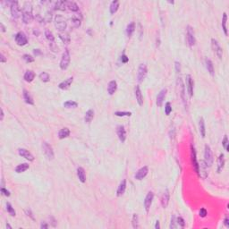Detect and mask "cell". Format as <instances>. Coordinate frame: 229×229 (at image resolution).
Wrapping results in <instances>:
<instances>
[{
    "label": "cell",
    "instance_id": "obj_27",
    "mask_svg": "<svg viewBox=\"0 0 229 229\" xmlns=\"http://www.w3.org/2000/svg\"><path fill=\"white\" fill-rule=\"evenodd\" d=\"M35 76H36V74H35V73H34L33 71H32V70H28V71L25 72L23 78H24V80H25L27 82H32V81L34 80Z\"/></svg>",
    "mask_w": 229,
    "mask_h": 229
},
{
    "label": "cell",
    "instance_id": "obj_6",
    "mask_svg": "<svg viewBox=\"0 0 229 229\" xmlns=\"http://www.w3.org/2000/svg\"><path fill=\"white\" fill-rule=\"evenodd\" d=\"M42 150H43V152H44L46 157H47L48 160L54 159V157H55L54 150H53L52 147L48 144V142L44 141V142L42 143Z\"/></svg>",
    "mask_w": 229,
    "mask_h": 229
},
{
    "label": "cell",
    "instance_id": "obj_49",
    "mask_svg": "<svg viewBox=\"0 0 229 229\" xmlns=\"http://www.w3.org/2000/svg\"><path fill=\"white\" fill-rule=\"evenodd\" d=\"M172 112V106L170 102H166V106H165V113L166 116H169V114Z\"/></svg>",
    "mask_w": 229,
    "mask_h": 229
},
{
    "label": "cell",
    "instance_id": "obj_54",
    "mask_svg": "<svg viewBox=\"0 0 229 229\" xmlns=\"http://www.w3.org/2000/svg\"><path fill=\"white\" fill-rule=\"evenodd\" d=\"M1 192L5 195V196H6V197H9L11 194H10V192L9 191H7L6 188H1Z\"/></svg>",
    "mask_w": 229,
    "mask_h": 229
},
{
    "label": "cell",
    "instance_id": "obj_19",
    "mask_svg": "<svg viewBox=\"0 0 229 229\" xmlns=\"http://www.w3.org/2000/svg\"><path fill=\"white\" fill-rule=\"evenodd\" d=\"M166 92H167V90L166 88H164V89H162L160 91L159 95H157V107H162V104H163L164 100H165Z\"/></svg>",
    "mask_w": 229,
    "mask_h": 229
},
{
    "label": "cell",
    "instance_id": "obj_14",
    "mask_svg": "<svg viewBox=\"0 0 229 229\" xmlns=\"http://www.w3.org/2000/svg\"><path fill=\"white\" fill-rule=\"evenodd\" d=\"M191 160H192V167L194 168V171L196 172V174L198 175V161H197V157H196L195 148H194V146L192 144L191 145Z\"/></svg>",
    "mask_w": 229,
    "mask_h": 229
},
{
    "label": "cell",
    "instance_id": "obj_50",
    "mask_svg": "<svg viewBox=\"0 0 229 229\" xmlns=\"http://www.w3.org/2000/svg\"><path fill=\"white\" fill-rule=\"evenodd\" d=\"M176 218L175 216L172 217L171 218V223H170V229H176L177 227V225H176Z\"/></svg>",
    "mask_w": 229,
    "mask_h": 229
},
{
    "label": "cell",
    "instance_id": "obj_24",
    "mask_svg": "<svg viewBox=\"0 0 229 229\" xmlns=\"http://www.w3.org/2000/svg\"><path fill=\"white\" fill-rule=\"evenodd\" d=\"M117 81L113 80V81H110L108 85H107V93L109 95H113L114 94V92L117 91Z\"/></svg>",
    "mask_w": 229,
    "mask_h": 229
},
{
    "label": "cell",
    "instance_id": "obj_48",
    "mask_svg": "<svg viewBox=\"0 0 229 229\" xmlns=\"http://www.w3.org/2000/svg\"><path fill=\"white\" fill-rule=\"evenodd\" d=\"M228 144H229V142H228V138H227V135H225L224 136V139L222 140V145L224 147V149L228 151Z\"/></svg>",
    "mask_w": 229,
    "mask_h": 229
},
{
    "label": "cell",
    "instance_id": "obj_8",
    "mask_svg": "<svg viewBox=\"0 0 229 229\" xmlns=\"http://www.w3.org/2000/svg\"><path fill=\"white\" fill-rule=\"evenodd\" d=\"M204 161L208 165V166H211L213 164V154L210 147L209 145H205L204 149Z\"/></svg>",
    "mask_w": 229,
    "mask_h": 229
},
{
    "label": "cell",
    "instance_id": "obj_55",
    "mask_svg": "<svg viewBox=\"0 0 229 229\" xmlns=\"http://www.w3.org/2000/svg\"><path fill=\"white\" fill-rule=\"evenodd\" d=\"M0 62H1V63H6V56L4 55L3 53H1V55H0Z\"/></svg>",
    "mask_w": 229,
    "mask_h": 229
},
{
    "label": "cell",
    "instance_id": "obj_37",
    "mask_svg": "<svg viewBox=\"0 0 229 229\" xmlns=\"http://www.w3.org/2000/svg\"><path fill=\"white\" fill-rule=\"evenodd\" d=\"M118 8H119V2L117 1V0H114V1H112L111 4H110V7H109V9H110V13H111V14H114V13L117 12Z\"/></svg>",
    "mask_w": 229,
    "mask_h": 229
},
{
    "label": "cell",
    "instance_id": "obj_57",
    "mask_svg": "<svg viewBox=\"0 0 229 229\" xmlns=\"http://www.w3.org/2000/svg\"><path fill=\"white\" fill-rule=\"evenodd\" d=\"M25 212H26V214H27V216H30V217L32 218V219L34 220V217L32 216V211H31L30 209H26Z\"/></svg>",
    "mask_w": 229,
    "mask_h": 229
},
{
    "label": "cell",
    "instance_id": "obj_36",
    "mask_svg": "<svg viewBox=\"0 0 229 229\" xmlns=\"http://www.w3.org/2000/svg\"><path fill=\"white\" fill-rule=\"evenodd\" d=\"M29 167H30L29 164H27V163H22V164L18 165V166L15 167V172H16V173H18V174L23 173V172H25L26 170L29 169Z\"/></svg>",
    "mask_w": 229,
    "mask_h": 229
},
{
    "label": "cell",
    "instance_id": "obj_3",
    "mask_svg": "<svg viewBox=\"0 0 229 229\" xmlns=\"http://www.w3.org/2000/svg\"><path fill=\"white\" fill-rule=\"evenodd\" d=\"M70 61H71V55H70V52L69 50L66 48L64 53L62 54V57H61V60H60V69L65 71L68 68L69 65H70Z\"/></svg>",
    "mask_w": 229,
    "mask_h": 229
},
{
    "label": "cell",
    "instance_id": "obj_29",
    "mask_svg": "<svg viewBox=\"0 0 229 229\" xmlns=\"http://www.w3.org/2000/svg\"><path fill=\"white\" fill-rule=\"evenodd\" d=\"M199 133H200V135H202V137L205 138V135H206L205 122H204V119L202 117H200L199 122Z\"/></svg>",
    "mask_w": 229,
    "mask_h": 229
},
{
    "label": "cell",
    "instance_id": "obj_11",
    "mask_svg": "<svg viewBox=\"0 0 229 229\" xmlns=\"http://www.w3.org/2000/svg\"><path fill=\"white\" fill-rule=\"evenodd\" d=\"M14 39H15V42H16V44L18 46H25L28 43L27 37H26V35L22 32H18L15 35V37H14Z\"/></svg>",
    "mask_w": 229,
    "mask_h": 229
},
{
    "label": "cell",
    "instance_id": "obj_52",
    "mask_svg": "<svg viewBox=\"0 0 229 229\" xmlns=\"http://www.w3.org/2000/svg\"><path fill=\"white\" fill-rule=\"evenodd\" d=\"M176 223H177V225H179L181 227H184V225H185V222H184L183 218H181V217H178V218H176Z\"/></svg>",
    "mask_w": 229,
    "mask_h": 229
},
{
    "label": "cell",
    "instance_id": "obj_62",
    "mask_svg": "<svg viewBox=\"0 0 229 229\" xmlns=\"http://www.w3.org/2000/svg\"><path fill=\"white\" fill-rule=\"evenodd\" d=\"M155 228H156V229H159V228H160V225H159V220H157V221H156Z\"/></svg>",
    "mask_w": 229,
    "mask_h": 229
},
{
    "label": "cell",
    "instance_id": "obj_51",
    "mask_svg": "<svg viewBox=\"0 0 229 229\" xmlns=\"http://www.w3.org/2000/svg\"><path fill=\"white\" fill-rule=\"evenodd\" d=\"M199 217L200 218H205L207 215H208V211L206 209L202 208V209H200L199 211Z\"/></svg>",
    "mask_w": 229,
    "mask_h": 229
},
{
    "label": "cell",
    "instance_id": "obj_25",
    "mask_svg": "<svg viewBox=\"0 0 229 229\" xmlns=\"http://www.w3.org/2000/svg\"><path fill=\"white\" fill-rule=\"evenodd\" d=\"M125 190H126V180L124 179V180L120 183V184H119V186H118V188H117V195L118 197L124 195V193L125 192Z\"/></svg>",
    "mask_w": 229,
    "mask_h": 229
},
{
    "label": "cell",
    "instance_id": "obj_63",
    "mask_svg": "<svg viewBox=\"0 0 229 229\" xmlns=\"http://www.w3.org/2000/svg\"><path fill=\"white\" fill-rule=\"evenodd\" d=\"M4 116H5L4 110H3V108H1V118H0V120H1V121H3V119H4Z\"/></svg>",
    "mask_w": 229,
    "mask_h": 229
},
{
    "label": "cell",
    "instance_id": "obj_18",
    "mask_svg": "<svg viewBox=\"0 0 229 229\" xmlns=\"http://www.w3.org/2000/svg\"><path fill=\"white\" fill-rule=\"evenodd\" d=\"M117 133L121 142H124L126 140V132L123 125H118L117 127Z\"/></svg>",
    "mask_w": 229,
    "mask_h": 229
},
{
    "label": "cell",
    "instance_id": "obj_61",
    "mask_svg": "<svg viewBox=\"0 0 229 229\" xmlns=\"http://www.w3.org/2000/svg\"><path fill=\"white\" fill-rule=\"evenodd\" d=\"M48 227V225L46 223H42L41 225H40V228H42V229H47Z\"/></svg>",
    "mask_w": 229,
    "mask_h": 229
},
{
    "label": "cell",
    "instance_id": "obj_17",
    "mask_svg": "<svg viewBox=\"0 0 229 229\" xmlns=\"http://www.w3.org/2000/svg\"><path fill=\"white\" fill-rule=\"evenodd\" d=\"M18 153L21 157H24V159H26L27 160L29 161H33L34 160V157L33 155L25 149H19L18 150Z\"/></svg>",
    "mask_w": 229,
    "mask_h": 229
},
{
    "label": "cell",
    "instance_id": "obj_34",
    "mask_svg": "<svg viewBox=\"0 0 229 229\" xmlns=\"http://www.w3.org/2000/svg\"><path fill=\"white\" fill-rule=\"evenodd\" d=\"M135 31V22H133L131 23H129L126 27V35L127 37H131L133 35V33Z\"/></svg>",
    "mask_w": 229,
    "mask_h": 229
},
{
    "label": "cell",
    "instance_id": "obj_9",
    "mask_svg": "<svg viewBox=\"0 0 229 229\" xmlns=\"http://www.w3.org/2000/svg\"><path fill=\"white\" fill-rule=\"evenodd\" d=\"M10 10H11V14L13 19H17L20 16V12L21 8L19 6V3L17 1H12L10 4Z\"/></svg>",
    "mask_w": 229,
    "mask_h": 229
},
{
    "label": "cell",
    "instance_id": "obj_22",
    "mask_svg": "<svg viewBox=\"0 0 229 229\" xmlns=\"http://www.w3.org/2000/svg\"><path fill=\"white\" fill-rule=\"evenodd\" d=\"M224 166H225V156L223 153H221L218 157V161H217V172L218 174L223 170Z\"/></svg>",
    "mask_w": 229,
    "mask_h": 229
},
{
    "label": "cell",
    "instance_id": "obj_43",
    "mask_svg": "<svg viewBox=\"0 0 229 229\" xmlns=\"http://www.w3.org/2000/svg\"><path fill=\"white\" fill-rule=\"evenodd\" d=\"M132 224H133V227L137 229L139 228V217L137 214H133V219H132Z\"/></svg>",
    "mask_w": 229,
    "mask_h": 229
},
{
    "label": "cell",
    "instance_id": "obj_59",
    "mask_svg": "<svg viewBox=\"0 0 229 229\" xmlns=\"http://www.w3.org/2000/svg\"><path fill=\"white\" fill-rule=\"evenodd\" d=\"M0 27H1V32H6V27L4 26L3 22H1V23H0Z\"/></svg>",
    "mask_w": 229,
    "mask_h": 229
},
{
    "label": "cell",
    "instance_id": "obj_41",
    "mask_svg": "<svg viewBox=\"0 0 229 229\" xmlns=\"http://www.w3.org/2000/svg\"><path fill=\"white\" fill-rule=\"evenodd\" d=\"M71 24L73 25L74 27L75 28H78L81 26V18H79V17H73V18H71Z\"/></svg>",
    "mask_w": 229,
    "mask_h": 229
},
{
    "label": "cell",
    "instance_id": "obj_44",
    "mask_svg": "<svg viewBox=\"0 0 229 229\" xmlns=\"http://www.w3.org/2000/svg\"><path fill=\"white\" fill-rule=\"evenodd\" d=\"M114 116L117 117H131L132 113L131 112H126V111H117L114 113Z\"/></svg>",
    "mask_w": 229,
    "mask_h": 229
},
{
    "label": "cell",
    "instance_id": "obj_15",
    "mask_svg": "<svg viewBox=\"0 0 229 229\" xmlns=\"http://www.w3.org/2000/svg\"><path fill=\"white\" fill-rule=\"evenodd\" d=\"M193 86H194L193 80H192V76L188 74L186 76V87H187V91L189 93L190 98H192V96H193Z\"/></svg>",
    "mask_w": 229,
    "mask_h": 229
},
{
    "label": "cell",
    "instance_id": "obj_38",
    "mask_svg": "<svg viewBox=\"0 0 229 229\" xmlns=\"http://www.w3.org/2000/svg\"><path fill=\"white\" fill-rule=\"evenodd\" d=\"M67 8L72 12H78L79 6L75 2L73 1H67Z\"/></svg>",
    "mask_w": 229,
    "mask_h": 229
},
{
    "label": "cell",
    "instance_id": "obj_12",
    "mask_svg": "<svg viewBox=\"0 0 229 229\" xmlns=\"http://www.w3.org/2000/svg\"><path fill=\"white\" fill-rule=\"evenodd\" d=\"M148 173H149V167L147 166H143V167H141V168H140L137 172H136V174H135V176H134V178L136 179V180H142L143 178H145L146 177V176L148 175Z\"/></svg>",
    "mask_w": 229,
    "mask_h": 229
},
{
    "label": "cell",
    "instance_id": "obj_20",
    "mask_svg": "<svg viewBox=\"0 0 229 229\" xmlns=\"http://www.w3.org/2000/svg\"><path fill=\"white\" fill-rule=\"evenodd\" d=\"M74 81V78L73 77H69L68 79H66L65 81L60 82L58 84V88L60 90H63V91H66L70 88V86L72 85V83H73Z\"/></svg>",
    "mask_w": 229,
    "mask_h": 229
},
{
    "label": "cell",
    "instance_id": "obj_39",
    "mask_svg": "<svg viewBox=\"0 0 229 229\" xmlns=\"http://www.w3.org/2000/svg\"><path fill=\"white\" fill-rule=\"evenodd\" d=\"M226 22H227V14H226V13H223V18H222V29H223L224 33H225V36L228 35L227 27H226Z\"/></svg>",
    "mask_w": 229,
    "mask_h": 229
},
{
    "label": "cell",
    "instance_id": "obj_4",
    "mask_svg": "<svg viewBox=\"0 0 229 229\" xmlns=\"http://www.w3.org/2000/svg\"><path fill=\"white\" fill-rule=\"evenodd\" d=\"M55 26L60 32H65L67 26L66 20L62 15H60V14H57L55 17Z\"/></svg>",
    "mask_w": 229,
    "mask_h": 229
},
{
    "label": "cell",
    "instance_id": "obj_28",
    "mask_svg": "<svg viewBox=\"0 0 229 229\" xmlns=\"http://www.w3.org/2000/svg\"><path fill=\"white\" fill-rule=\"evenodd\" d=\"M55 9V10H60V11H65L66 7H67V1H57L55 3V6H54Z\"/></svg>",
    "mask_w": 229,
    "mask_h": 229
},
{
    "label": "cell",
    "instance_id": "obj_40",
    "mask_svg": "<svg viewBox=\"0 0 229 229\" xmlns=\"http://www.w3.org/2000/svg\"><path fill=\"white\" fill-rule=\"evenodd\" d=\"M64 107L66 108H75L78 107V103L74 101V100H68V101L64 103Z\"/></svg>",
    "mask_w": 229,
    "mask_h": 229
},
{
    "label": "cell",
    "instance_id": "obj_64",
    "mask_svg": "<svg viewBox=\"0 0 229 229\" xmlns=\"http://www.w3.org/2000/svg\"><path fill=\"white\" fill-rule=\"evenodd\" d=\"M6 228H9V229H12V226H11V225H9V224H8V223H7V224H6Z\"/></svg>",
    "mask_w": 229,
    "mask_h": 229
},
{
    "label": "cell",
    "instance_id": "obj_7",
    "mask_svg": "<svg viewBox=\"0 0 229 229\" xmlns=\"http://www.w3.org/2000/svg\"><path fill=\"white\" fill-rule=\"evenodd\" d=\"M186 38H187V43L189 47H193L195 45L196 39L194 36L193 29L191 26H187V28H186Z\"/></svg>",
    "mask_w": 229,
    "mask_h": 229
},
{
    "label": "cell",
    "instance_id": "obj_56",
    "mask_svg": "<svg viewBox=\"0 0 229 229\" xmlns=\"http://www.w3.org/2000/svg\"><path fill=\"white\" fill-rule=\"evenodd\" d=\"M224 225H225V227H229V218H228L227 216L224 219Z\"/></svg>",
    "mask_w": 229,
    "mask_h": 229
},
{
    "label": "cell",
    "instance_id": "obj_26",
    "mask_svg": "<svg viewBox=\"0 0 229 229\" xmlns=\"http://www.w3.org/2000/svg\"><path fill=\"white\" fill-rule=\"evenodd\" d=\"M23 99H24V101L29 104V105H34V100L32 97V95L30 94V92H29L28 91L26 90H23Z\"/></svg>",
    "mask_w": 229,
    "mask_h": 229
},
{
    "label": "cell",
    "instance_id": "obj_32",
    "mask_svg": "<svg viewBox=\"0 0 229 229\" xmlns=\"http://www.w3.org/2000/svg\"><path fill=\"white\" fill-rule=\"evenodd\" d=\"M93 118H94V111H93V109H89L85 114L84 121H85V123L90 124L92 121Z\"/></svg>",
    "mask_w": 229,
    "mask_h": 229
},
{
    "label": "cell",
    "instance_id": "obj_5",
    "mask_svg": "<svg viewBox=\"0 0 229 229\" xmlns=\"http://www.w3.org/2000/svg\"><path fill=\"white\" fill-rule=\"evenodd\" d=\"M148 74V68L145 64H140L138 68V74H137V80L138 82H142L146 78Z\"/></svg>",
    "mask_w": 229,
    "mask_h": 229
},
{
    "label": "cell",
    "instance_id": "obj_33",
    "mask_svg": "<svg viewBox=\"0 0 229 229\" xmlns=\"http://www.w3.org/2000/svg\"><path fill=\"white\" fill-rule=\"evenodd\" d=\"M58 36H59V38L61 39V40L65 43V44H69V43H70L71 38H70L69 33L65 32H59V33H58Z\"/></svg>",
    "mask_w": 229,
    "mask_h": 229
},
{
    "label": "cell",
    "instance_id": "obj_10",
    "mask_svg": "<svg viewBox=\"0 0 229 229\" xmlns=\"http://www.w3.org/2000/svg\"><path fill=\"white\" fill-rule=\"evenodd\" d=\"M211 47H212V49H213L214 53L218 55V58L222 59V57H223V49L220 47L219 43L218 42L217 39H211Z\"/></svg>",
    "mask_w": 229,
    "mask_h": 229
},
{
    "label": "cell",
    "instance_id": "obj_16",
    "mask_svg": "<svg viewBox=\"0 0 229 229\" xmlns=\"http://www.w3.org/2000/svg\"><path fill=\"white\" fill-rule=\"evenodd\" d=\"M179 91H180V96H181V98L183 100V102L185 106V107H187V98H186V93H185V88H184V85L181 80V78H179Z\"/></svg>",
    "mask_w": 229,
    "mask_h": 229
},
{
    "label": "cell",
    "instance_id": "obj_2",
    "mask_svg": "<svg viewBox=\"0 0 229 229\" xmlns=\"http://www.w3.org/2000/svg\"><path fill=\"white\" fill-rule=\"evenodd\" d=\"M209 166H208L204 160L198 162V176L202 179H206L209 176Z\"/></svg>",
    "mask_w": 229,
    "mask_h": 229
},
{
    "label": "cell",
    "instance_id": "obj_45",
    "mask_svg": "<svg viewBox=\"0 0 229 229\" xmlns=\"http://www.w3.org/2000/svg\"><path fill=\"white\" fill-rule=\"evenodd\" d=\"M6 209H7V212L11 215L12 217H14V216L16 215L15 210H14V209L13 208V206H12L9 202L6 203Z\"/></svg>",
    "mask_w": 229,
    "mask_h": 229
},
{
    "label": "cell",
    "instance_id": "obj_53",
    "mask_svg": "<svg viewBox=\"0 0 229 229\" xmlns=\"http://www.w3.org/2000/svg\"><path fill=\"white\" fill-rule=\"evenodd\" d=\"M121 61H122V63H124V64H125V63H127V62L129 61V58H128L127 55H126L125 54H123V55H121Z\"/></svg>",
    "mask_w": 229,
    "mask_h": 229
},
{
    "label": "cell",
    "instance_id": "obj_23",
    "mask_svg": "<svg viewBox=\"0 0 229 229\" xmlns=\"http://www.w3.org/2000/svg\"><path fill=\"white\" fill-rule=\"evenodd\" d=\"M135 97H136V100L137 102L140 106H142L143 105V96H142V93H141V91H140V88L139 85H136L135 86Z\"/></svg>",
    "mask_w": 229,
    "mask_h": 229
},
{
    "label": "cell",
    "instance_id": "obj_13",
    "mask_svg": "<svg viewBox=\"0 0 229 229\" xmlns=\"http://www.w3.org/2000/svg\"><path fill=\"white\" fill-rule=\"evenodd\" d=\"M153 198H154V193H153L152 192H149L148 194H147L146 197H145V199H144V208H145V210H146L147 213L150 211V209L151 204H152V202H153Z\"/></svg>",
    "mask_w": 229,
    "mask_h": 229
},
{
    "label": "cell",
    "instance_id": "obj_21",
    "mask_svg": "<svg viewBox=\"0 0 229 229\" xmlns=\"http://www.w3.org/2000/svg\"><path fill=\"white\" fill-rule=\"evenodd\" d=\"M169 199H170V193L168 190H166L161 197V205L164 209H166L168 206L169 203Z\"/></svg>",
    "mask_w": 229,
    "mask_h": 229
},
{
    "label": "cell",
    "instance_id": "obj_31",
    "mask_svg": "<svg viewBox=\"0 0 229 229\" xmlns=\"http://www.w3.org/2000/svg\"><path fill=\"white\" fill-rule=\"evenodd\" d=\"M205 64H206V67H207V70L209 73V74L211 76H214L215 75V70H214V65H213V63L210 59H206L205 60Z\"/></svg>",
    "mask_w": 229,
    "mask_h": 229
},
{
    "label": "cell",
    "instance_id": "obj_35",
    "mask_svg": "<svg viewBox=\"0 0 229 229\" xmlns=\"http://www.w3.org/2000/svg\"><path fill=\"white\" fill-rule=\"evenodd\" d=\"M70 135V130L67 128V127H65L63 129H61V130L59 131L58 133V138L60 140H63L65 138H67L68 136Z\"/></svg>",
    "mask_w": 229,
    "mask_h": 229
},
{
    "label": "cell",
    "instance_id": "obj_60",
    "mask_svg": "<svg viewBox=\"0 0 229 229\" xmlns=\"http://www.w3.org/2000/svg\"><path fill=\"white\" fill-rule=\"evenodd\" d=\"M33 53H34V55H35L36 56L41 54V52H40V50H39V49H34V50H33Z\"/></svg>",
    "mask_w": 229,
    "mask_h": 229
},
{
    "label": "cell",
    "instance_id": "obj_47",
    "mask_svg": "<svg viewBox=\"0 0 229 229\" xmlns=\"http://www.w3.org/2000/svg\"><path fill=\"white\" fill-rule=\"evenodd\" d=\"M22 58L24 59V61L26 63H32V62H34V57H32L31 55H28V54L23 55Z\"/></svg>",
    "mask_w": 229,
    "mask_h": 229
},
{
    "label": "cell",
    "instance_id": "obj_46",
    "mask_svg": "<svg viewBox=\"0 0 229 229\" xmlns=\"http://www.w3.org/2000/svg\"><path fill=\"white\" fill-rule=\"evenodd\" d=\"M45 36H46V38H47V39L49 41V42H54L55 41V37H54V35H53V33L50 32V31H48V30H46V32H45Z\"/></svg>",
    "mask_w": 229,
    "mask_h": 229
},
{
    "label": "cell",
    "instance_id": "obj_42",
    "mask_svg": "<svg viewBox=\"0 0 229 229\" xmlns=\"http://www.w3.org/2000/svg\"><path fill=\"white\" fill-rule=\"evenodd\" d=\"M39 79L43 81V82H48L50 80V76L48 73H45V72H43V73H41L39 74Z\"/></svg>",
    "mask_w": 229,
    "mask_h": 229
},
{
    "label": "cell",
    "instance_id": "obj_30",
    "mask_svg": "<svg viewBox=\"0 0 229 229\" xmlns=\"http://www.w3.org/2000/svg\"><path fill=\"white\" fill-rule=\"evenodd\" d=\"M77 176L79 180L84 183L86 182V174H85V170L82 167H78L77 168Z\"/></svg>",
    "mask_w": 229,
    "mask_h": 229
},
{
    "label": "cell",
    "instance_id": "obj_1",
    "mask_svg": "<svg viewBox=\"0 0 229 229\" xmlns=\"http://www.w3.org/2000/svg\"><path fill=\"white\" fill-rule=\"evenodd\" d=\"M32 2H25L22 9V19L25 24L30 23L32 21Z\"/></svg>",
    "mask_w": 229,
    "mask_h": 229
},
{
    "label": "cell",
    "instance_id": "obj_58",
    "mask_svg": "<svg viewBox=\"0 0 229 229\" xmlns=\"http://www.w3.org/2000/svg\"><path fill=\"white\" fill-rule=\"evenodd\" d=\"M176 72L177 73H180V70H181V68H180V63L179 62H176Z\"/></svg>",
    "mask_w": 229,
    "mask_h": 229
}]
</instances>
